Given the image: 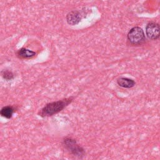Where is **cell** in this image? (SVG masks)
Masks as SVG:
<instances>
[{"label": "cell", "instance_id": "obj_8", "mask_svg": "<svg viewBox=\"0 0 160 160\" xmlns=\"http://www.w3.org/2000/svg\"><path fill=\"white\" fill-rule=\"evenodd\" d=\"M14 108L11 106H4L3 107L1 111V115L7 119H10L12 118L13 112H14Z\"/></svg>", "mask_w": 160, "mask_h": 160}, {"label": "cell", "instance_id": "obj_4", "mask_svg": "<svg viewBox=\"0 0 160 160\" xmlns=\"http://www.w3.org/2000/svg\"><path fill=\"white\" fill-rule=\"evenodd\" d=\"M146 33L150 39H157L160 37V26L155 22L149 23L146 28Z\"/></svg>", "mask_w": 160, "mask_h": 160}, {"label": "cell", "instance_id": "obj_7", "mask_svg": "<svg viewBox=\"0 0 160 160\" xmlns=\"http://www.w3.org/2000/svg\"><path fill=\"white\" fill-rule=\"evenodd\" d=\"M17 54L20 58H31L36 55V52L25 48H22L18 51Z\"/></svg>", "mask_w": 160, "mask_h": 160}, {"label": "cell", "instance_id": "obj_2", "mask_svg": "<svg viewBox=\"0 0 160 160\" xmlns=\"http://www.w3.org/2000/svg\"><path fill=\"white\" fill-rule=\"evenodd\" d=\"M128 40L133 45L142 44L146 40L143 30L139 27L132 28L128 34Z\"/></svg>", "mask_w": 160, "mask_h": 160}, {"label": "cell", "instance_id": "obj_3", "mask_svg": "<svg viewBox=\"0 0 160 160\" xmlns=\"http://www.w3.org/2000/svg\"><path fill=\"white\" fill-rule=\"evenodd\" d=\"M63 144L65 148L73 155L78 157L84 156V149L77 144L75 139L71 138H66L63 140Z\"/></svg>", "mask_w": 160, "mask_h": 160}, {"label": "cell", "instance_id": "obj_5", "mask_svg": "<svg viewBox=\"0 0 160 160\" xmlns=\"http://www.w3.org/2000/svg\"><path fill=\"white\" fill-rule=\"evenodd\" d=\"M66 20L69 24L75 25L78 24L81 21L80 14L78 11H72L68 14Z\"/></svg>", "mask_w": 160, "mask_h": 160}, {"label": "cell", "instance_id": "obj_1", "mask_svg": "<svg viewBox=\"0 0 160 160\" xmlns=\"http://www.w3.org/2000/svg\"><path fill=\"white\" fill-rule=\"evenodd\" d=\"M72 101V98H65L57 101L49 102L44 106L38 112V114L41 117H47L52 116L66 107Z\"/></svg>", "mask_w": 160, "mask_h": 160}, {"label": "cell", "instance_id": "obj_9", "mask_svg": "<svg viewBox=\"0 0 160 160\" xmlns=\"http://www.w3.org/2000/svg\"><path fill=\"white\" fill-rule=\"evenodd\" d=\"M2 76L6 81H9L14 78L13 73L11 71L8 69H6L2 71Z\"/></svg>", "mask_w": 160, "mask_h": 160}, {"label": "cell", "instance_id": "obj_6", "mask_svg": "<svg viewBox=\"0 0 160 160\" xmlns=\"http://www.w3.org/2000/svg\"><path fill=\"white\" fill-rule=\"evenodd\" d=\"M118 85L124 88H131L135 85L134 80L128 78H120L117 80Z\"/></svg>", "mask_w": 160, "mask_h": 160}]
</instances>
